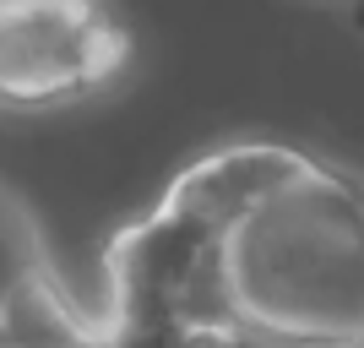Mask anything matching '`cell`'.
Listing matches in <instances>:
<instances>
[{
  "label": "cell",
  "mask_w": 364,
  "mask_h": 348,
  "mask_svg": "<svg viewBox=\"0 0 364 348\" xmlns=\"http://www.w3.org/2000/svg\"><path fill=\"white\" fill-rule=\"evenodd\" d=\"M0 343H82V316L44 267L0 294Z\"/></svg>",
  "instance_id": "obj_5"
},
{
  "label": "cell",
  "mask_w": 364,
  "mask_h": 348,
  "mask_svg": "<svg viewBox=\"0 0 364 348\" xmlns=\"http://www.w3.org/2000/svg\"><path fill=\"white\" fill-rule=\"evenodd\" d=\"M33 267H44V256H38V234H33V218L0 191V294H6L16 278H28Z\"/></svg>",
  "instance_id": "obj_6"
},
{
  "label": "cell",
  "mask_w": 364,
  "mask_h": 348,
  "mask_svg": "<svg viewBox=\"0 0 364 348\" xmlns=\"http://www.w3.org/2000/svg\"><path fill=\"white\" fill-rule=\"evenodd\" d=\"M348 22H353V33H364V0H348Z\"/></svg>",
  "instance_id": "obj_7"
},
{
  "label": "cell",
  "mask_w": 364,
  "mask_h": 348,
  "mask_svg": "<svg viewBox=\"0 0 364 348\" xmlns=\"http://www.w3.org/2000/svg\"><path fill=\"white\" fill-rule=\"evenodd\" d=\"M316 158H304L299 147H283V142H240V147L196 158L180 180L168 185V196L158 207L180 212V218H191V223H201V228H213V234L228 240V228L240 218H250L277 185H289Z\"/></svg>",
  "instance_id": "obj_4"
},
{
  "label": "cell",
  "mask_w": 364,
  "mask_h": 348,
  "mask_svg": "<svg viewBox=\"0 0 364 348\" xmlns=\"http://www.w3.org/2000/svg\"><path fill=\"white\" fill-rule=\"evenodd\" d=\"M120 343H228L245 332L228 288L223 234L158 207L109 251Z\"/></svg>",
  "instance_id": "obj_2"
},
{
  "label": "cell",
  "mask_w": 364,
  "mask_h": 348,
  "mask_svg": "<svg viewBox=\"0 0 364 348\" xmlns=\"http://www.w3.org/2000/svg\"><path fill=\"white\" fill-rule=\"evenodd\" d=\"M131 65V33L92 0H0V104H65Z\"/></svg>",
  "instance_id": "obj_3"
},
{
  "label": "cell",
  "mask_w": 364,
  "mask_h": 348,
  "mask_svg": "<svg viewBox=\"0 0 364 348\" xmlns=\"http://www.w3.org/2000/svg\"><path fill=\"white\" fill-rule=\"evenodd\" d=\"M228 288L250 332L364 343V191L326 164L228 228Z\"/></svg>",
  "instance_id": "obj_1"
}]
</instances>
